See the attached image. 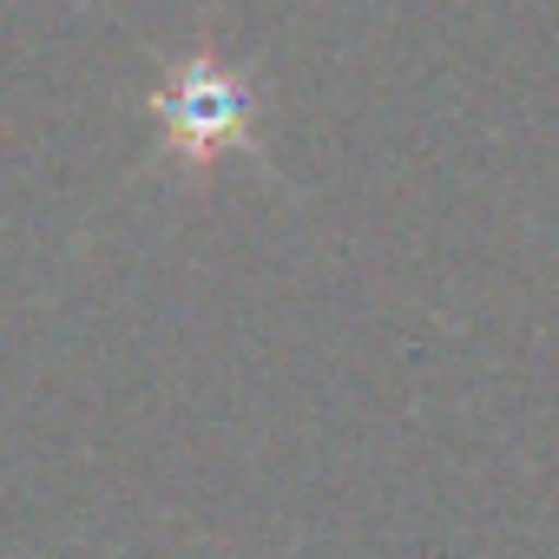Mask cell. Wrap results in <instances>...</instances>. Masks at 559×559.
I'll return each instance as SVG.
<instances>
[{
	"label": "cell",
	"instance_id": "6da1fadb",
	"mask_svg": "<svg viewBox=\"0 0 559 559\" xmlns=\"http://www.w3.org/2000/svg\"><path fill=\"white\" fill-rule=\"evenodd\" d=\"M152 126H158V145L178 171L204 178L217 171L230 152L250 145V126H257V86L211 47L171 60L165 86H152L145 99Z\"/></svg>",
	"mask_w": 559,
	"mask_h": 559
}]
</instances>
